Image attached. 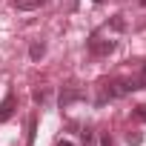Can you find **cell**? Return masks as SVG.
Listing matches in <instances>:
<instances>
[{
    "label": "cell",
    "instance_id": "cell-1",
    "mask_svg": "<svg viewBox=\"0 0 146 146\" xmlns=\"http://www.w3.org/2000/svg\"><path fill=\"white\" fill-rule=\"evenodd\" d=\"M135 89H140L137 80H112V83H103V98L98 103H106V100H115V98H126Z\"/></svg>",
    "mask_w": 146,
    "mask_h": 146
},
{
    "label": "cell",
    "instance_id": "cell-2",
    "mask_svg": "<svg viewBox=\"0 0 146 146\" xmlns=\"http://www.w3.org/2000/svg\"><path fill=\"white\" fill-rule=\"evenodd\" d=\"M89 52H92V54H98V57H106V54H112V52H115V40H106V37L92 35V40H89Z\"/></svg>",
    "mask_w": 146,
    "mask_h": 146
},
{
    "label": "cell",
    "instance_id": "cell-3",
    "mask_svg": "<svg viewBox=\"0 0 146 146\" xmlns=\"http://www.w3.org/2000/svg\"><path fill=\"white\" fill-rule=\"evenodd\" d=\"M15 109H17V98H15V92H9L3 100H0V123H6L15 115Z\"/></svg>",
    "mask_w": 146,
    "mask_h": 146
},
{
    "label": "cell",
    "instance_id": "cell-4",
    "mask_svg": "<svg viewBox=\"0 0 146 146\" xmlns=\"http://www.w3.org/2000/svg\"><path fill=\"white\" fill-rule=\"evenodd\" d=\"M86 95H83V89H78V86H69V89H63L60 92V109H66V106H72L75 100H83Z\"/></svg>",
    "mask_w": 146,
    "mask_h": 146
},
{
    "label": "cell",
    "instance_id": "cell-5",
    "mask_svg": "<svg viewBox=\"0 0 146 146\" xmlns=\"http://www.w3.org/2000/svg\"><path fill=\"white\" fill-rule=\"evenodd\" d=\"M46 3V0H15V9L17 12H35V9H40Z\"/></svg>",
    "mask_w": 146,
    "mask_h": 146
},
{
    "label": "cell",
    "instance_id": "cell-6",
    "mask_svg": "<svg viewBox=\"0 0 146 146\" xmlns=\"http://www.w3.org/2000/svg\"><path fill=\"white\" fill-rule=\"evenodd\" d=\"M43 54H46V43H43V40H35V43L29 46V57H32V60L37 63V60H40Z\"/></svg>",
    "mask_w": 146,
    "mask_h": 146
},
{
    "label": "cell",
    "instance_id": "cell-7",
    "mask_svg": "<svg viewBox=\"0 0 146 146\" xmlns=\"http://www.w3.org/2000/svg\"><path fill=\"white\" fill-rule=\"evenodd\" d=\"M35 132H37V120H35V117H29V137H26V146H32V143H35Z\"/></svg>",
    "mask_w": 146,
    "mask_h": 146
},
{
    "label": "cell",
    "instance_id": "cell-8",
    "mask_svg": "<svg viewBox=\"0 0 146 146\" xmlns=\"http://www.w3.org/2000/svg\"><path fill=\"white\" fill-rule=\"evenodd\" d=\"M126 143H129V146H140V143H143V135H140V132H129V135H126Z\"/></svg>",
    "mask_w": 146,
    "mask_h": 146
},
{
    "label": "cell",
    "instance_id": "cell-9",
    "mask_svg": "<svg viewBox=\"0 0 146 146\" xmlns=\"http://www.w3.org/2000/svg\"><path fill=\"white\" fill-rule=\"evenodd\" d=\"M135 120L146 123V103H137V106H135Z\"/></svg>",
    "mask_w": 146,
    "mask_h": 146
},
{
    "label": "cell",
    "instance_id": "cell-10",
    "mask_svg": "<svg viewBox=\"0 0 146 146\" xmlns=\"http://www.w3.org/2000/svg\"><path fill=\"white\" fill-rule=\"evenodd\" d=\"M80 137H83V143H86V146H92V140H95V132H92V129H83V132H80Z\"/></svg>",
    "mask_w": 146,
    "mask_h": 146
},
{
    "label": "cell",
    "instance_id": "cell-11",
    "mask_svg": "<svg viewBox=\"0 0 146 146\" xmlns=\"http://www.w3.org/2000/svg\"><path fill=\"white\" fill-rule=\"evenodd\" d=\"M112 29H115V32H123V29H126V23H123L120 17H115V20H112Z\"/></svg>",
    "mask_w": 146,
    "mask_h": 146
},
{
    "label": "cell",
    "instance_id": "cell-12",
    "mask_svg": "<svg viewBox=\"0 0 146 146\" xmlns=\"http://www.w3.org/2000/svg\"><path fill=\"white\" fill-rule=\"evenodd\" d=\"M46 98H49V92H46V89H43V92H35V100H37V103H43Z\"/></svg>",
    "mask_w": 146,
    "mask_h": 146
},
{
    "label": "cell",
    "instance_id": "cell-13",
    "mask_svg": "<svg viewBox=\"0 0 146 146\" xmlns=\"http://www.w3.org/2000/svg\"><path fill=\"white\" fill-rule=\"evenodd\" d=\"M100 146H112V137H109V135H103V137H100Z\"/></svg>",
    "mask_w": 146,
    "mask_h": 146
},
{
    "label": "cell",
    "instance_id": "cell-14",
    "mask_svg": "<svg viewBox=\"0 0 146 146\" xmlns=\"http://www.w3.org/2000/svg\"><path fill=\"white\" fill-rule=\"evenodd\" d=\"M57 146H75V143H72V140H66V137H60V140H57Z\"/></svg>",
    "mask_w": 146,
    "mask_h": 146
},
{
    "label": "cell",
    "instance_id": "cell-15",
    "mask_svg": "<svg viewBox=\"0 0 146 146\" xmlns=\"http://www.w3.org/2000/svg\"><path fill=\"white\" fill-rule=\"evenodd\" d=\"M137 3H140V6H146V0H137Z\"/></svg>",
    "mask_w": 146,
    "mask_h": 146
},
{
    "label": "cell",
    "instance_id": "cell-16",
    "mask_svg": "<svg viewBox=\"0 0 146 146\" xmlns=\"http://www.w3.org/2000/svg\"><path fill=\"white\" fill-rule=\"evenodd\" d=\"M92 3H103V0H92Z\"/></svg>",
    "mask_w": 146,
    "mask_h": 146
}]
</instances>
